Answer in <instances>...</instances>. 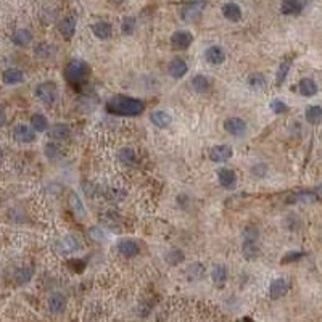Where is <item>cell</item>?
I'll return each mask as SVG.
<instances>
[{
    "instance_id": "cell-1",
    "label": "cell",
    "mask_w": 322,
    "mask_h": 322,
    "mask_svg": "<svg viewBox=\"0 0 322 322\" xmlns=\"http://www.w3.org/2000/svg\"><path fill=\"white\" fill-rule=\"evenodd\" d=\"M107 111L116 116H127V118H132V116L142 115L144 103L142 100H139V98H132V97H126V95H115L108 100Z\"/></svg>"
},
{
    "instance_id": "cell-2",
    "label": "cell",
    "mask_w": 322,
    "mask_h": 322,
    "mask_svg": "<svg viewBox=\"0 0 322 322\" xmlns=\"http://www.w3.org/2000/svg\"><path fill=\"white\" fill-rule=\"evenodd\" d=\"M260 231L255 226H247L243 229V245H242V253L245 256V260L255 261L260 256Z\"/></svg>"
},
{
    "instance_id": "cell-25",
    "label": "cell",
    "mask_w": 322,
    "mask_h": 322,
    "mask_svg": "<svg viewBox=\"0 0 322 322\" xmlns=\"http://www.w3.org/2000/svg\"><path fill=\"white\" fill-rule=\"evenodd\" d=\"M11 42L16 47H28L32 42V32L29 29H18L15 31V34L11 36Z\"/></svg>"
},
{
    "instance_id": "cell-30",
    "label": "cell",
    "mask_w": 322,
    "mask_h": 322,
    "mask_svg": "<svg viewBox=\"0 0 322 322\" xmlns=\"http://www.w3.org/2000/svg\"><path fill=\"white\" fill-rule=\"evenodd\" d=\"M13 279H15V284L16 285H26L29 280L32 279V269L31 267H20L16 269L15 274H13Z\"/></svg>"
},
{
    "instance_id": "cell-19",
    "label": "cell",
    "mask_w": 322,
    "mask_h": 322,
    "mask_svg": "<svg viewBox=\"0 0 322 322\" xmlns=\"http://www.w3.org/2000/svg\"><path fill=\"white\" fill-rule=\"evenodd\" d=\"M303 10V5L300 0H282L280 3V13L285 15V16H293L301 13Z\"/></svg>"
},
{
    "instance_id": "cell-42",
    "label": "cell",
    "mask_w": 322,
    "mask_h": 322,
    "mask_svg": "<svg viewBox=\"0 0 322 322\" xmlns=\"http://www.w3.org/2000/svg\"><path fill=\"white\" fill-rule=\"evenodd\" d=\"M269 107H271V110H272L276 115H282V113H285L287 110H289V108H287V103L282 102V100H279V98L272 100L271 103H269Z\"/></svg>"
},
{
    "instance_id": "cell-29",
    "label": "cell",
    "mask_w": 322,
    "mask_h": 322,
    "mask_svg": "<svg viewBox=\"0 0 322 322\" xmlns=\"http://www.w3.org/2000/svg\"><path fill=\"white\" fill-rule=\"evenodd\" d=\"M118 158H119V161L122 163L124 166L127 168H132V166H136V163H137V155H136V151H134L132 148H121L119 150V153H118Z\"/></svg>"
},
{
    "instance_id": "cell-46",
    "label": "cell",
    "mask_w": 322,
    "mask_h": 322,
    "mask_svg": "<svg viewBox=\"0 0 322 322\" xmlns=\"http://www.w3.org/2000/svg\"><path fill=\"white\" fill-rule=\"evenodd\" d=\"M110 2L113 3V5H119V3L122 2V0H110Z\"/></svg>"
},
{
    "instance_id": "cell-28",
    "label": "cell",
    "mask_w": 322,
    "mask_h": 322,
    "mask_svg": "<svg viewBox=\"0 0 322 322\" xmlns=\"http://www.w3.org/2000/svg\"><path fill=\"white\" fill-rule=\"evenodd\" d=\"M304 118L309 122V124H319L322 121V107L319 105H309L304 111Z\"/></svg>"
},
{
    "instance_id": "cell-40",
    "label": "cell",
    "mask_w": 322,
    "mask_h": 322,
    "mask_svg": "<svg viewBox=\"0 0 322 322\" xmlns=\"http://www.w3.org/2000/svg\"><path fill=\"white\" fill-rule=\"evenodd\" d=\"M304 256H306V253H303V251H289V253H285L282 256L280 263H282V264H290V263L300 261L301 258H304Z\"/></svg>"
},
{
    "instance_id": "cell-11",
    "label": "cell",
    "mask_w": 322,
    "mask_h": 322,
    "mask_svg": "<svg viewBox=\"0 0 322 322\" xmlns=\"http://www.w3.org/2000/svg\"><path fill=\"white\" fill-rule=\"evenodd\" d=\"M232 148L229 145H216L211 150H209V158L214 163H226L232 158Z\"/></svg>"
},
{
    "instance_id": "cell-32",
    "label": "cell",
    "mask_w": 322,
    "mask_h": 322,
    "mask_svg": "<svg viewBox=\"0 0 322 322\" xmlns=\"http://www.w3.org/2000/svg\"><path fill=\"white\" fill-rule=\"evenodd\" d=\"M192 87L197 93H205L209 89V79L203 74H197L195 78L192 79Z\"/></svg>"
},
{
    "instance_id": "cell-17",
    "label": "cell",
    "mask_w": 322,
    "mask_h": 322,
    "mask_svg": "<svg viewBox=\"0 0 322 322\" xmlns=\"http://www.w3.org/2000/svg\"><path fill=\"white\" fill-rule=\"evenodd\" d=\"M3 84L7 86H15V84H21L25 81V74H23L21 69L18 68H7L2 74Z\"/></svg>"
},
{
    "instance_id": "cell-45",
    "label": "cell",
    "mask_w": 322,
    "mask_h": 322,
    "mask_svg": "<svg viewBox=\"0 0 322 322\" xmlns=\"http://www.w3.org/2000/svg\"><path fill=\"white\" fill-rule=\"evenodd\" d=\"M316 193H318L319 197H322V184H319L318 187H316V190H314Z\"/></svg>"
},
{
    "instance_id": "cell-14",
    "label": "cell",
    "mask_w": 322,
    "mask_h": 322,
    "mask_svg": "<svg viewBox=\"0 0 322 322\" xmlns=\"http://www.w3.org/2000/svg\"><path fill=\"white\" fill-rule=\"evenodd\" d=\"M205 58H206V61L209 64H214V66H218V64L224 63L226 54H224V50H222L221 47L211 45V47H208L206 52H205Z\"/></svg>"
},
{
    "instance_id": "cell-38",
    "label": "cell",
    "mask_w": 322,
    "mask_h": 322,
    "mask_svg": "<svg viewBox=\"0 0 322 322\" xmlns=\"http://www.w3.org/2000/svg\"><path fill=\"white\" fill-rule=\"evenodd\" d=\"M290 68H292V60H285L284 63H280L277 74H276V84L277 86H282V83L287 79V74H289Z\"/></svg>"
},
{
    "instance_id": "cell-35",
    "label": "cell",
    "mask_w": 322,
    "mask_h": 322,
    "mask_svg": "<svg viewBox=\"0 0 322 322\" xmlns=\"http://www.w3.org/2000/svg\"><path fill=\"white\" fill-rule=\"evenodd\" d=\"M44 153H45V156L49 158L50 161H58V160H61V156H63L61 148L58 147L57 144H52V142H49V144L45 145Z\"/></svg>"
},
{
    "instance_id": "cell-27",
    "label": "cell",
    "mask_w": 322,
    "mask_h": 322,
    "mask_svg": "<svg viewBox=\"0 0 322 322\" xmlns=\"http://www.w3.org/2000/svg\"><path fill=\"white\" fill-rule=\"evenodd\" d=\"M150 119L156 127H160V129H165V127H168L169 124H171V116H169L166 111H163V110L153 111V113L150 115Z\"/></svg>"
},
{
    "instance_id": "cell-47",
    "label": "cell",
    "mask_w": 322,
    "mask_h": 322,
    "mask_svg": "<svg viewBox=\"0 0 322 322\" xmlns=\"http://www.w3.org/2000/svg\"><path fill=\"white\" fill-rule=\"evenodd\" d=\"M238 322H253L250 318H245V319H242V321H238Z\"/></svg>"
},
{
    "instance_id": "cell-4",
    "label": "cell",
    "mask_w": 322,
    "mask_h": 322,
    "mask_svg": "<svg viewBox=\"0 0 322 322\" xmlns=\"http://www.w3.org/2000/svg\"><path fill=\"white\" fill-rule=\"evenodd\" d=\"M58 97V87L54 81H45L36 87V98L44 105H54Z\"/></svg>"
},
{
    "instance_id": "cell-5",
    "label": "cell",
    "mask_w": 322,
    "mask_h": 322,
    "mask_svg": "<svg viewBox=\"0 0 322 322\" xmlns=\"http://www.w3.org/2000/svg\"><path fill=\"white\" fill-rule=\"evenodd\" d=\"M11 136L20 144H32L36 140V131L26 124H16L11 129Z\"/></svg>"
},
{
    "instance_id": "cell-23",
    "label": "cell",
    "mask_w": 322,
    "mask_h": 322,
    "mask_svg": "<svg viewBox=\"0 0 322 322\" xmlns=\"http://www.w3.org/2000/svg\"><path fill=\"white\" fill-rule=\"evenodd\" d=\"M55 54H57V49L49 42H40L34 47V55L37 58H42V60H50V58L55 57Z\"/></svg>"
},
{
    "instance_id": "cell-44",
    "label": "cell",
    "mask_w": 322,
    "mask_h": 322,
    "mask_svg": "<svg viewBox=\"0 0 322 322\" xmlns=\"http://www.w3.org/2000/svg\"><path fill=\"white\" fill-rule=\"evenodd\" d=\"M89 234L92 235V238L97 240V242H102V240L105 238V234H103V231L100 229V227H92V229L89 231Z\"/></svg>"
},
{
    "instance_id": "cell-10",
    "label": "cell",
    "mask_w": 322,
    "mask_h": 322,
    "mask_svg": "<svg viewBox=\"0 0 322 322\" xmlns=\"http://www.w3.org/2000/svg\"><path fill=\"white\" fill-rule=\"evenodd\" d=\"M289 280L287 279H276L272 280L271 285H269V296H271V300H279V298H282L287 292H289Z\"/></svg>"
},
{
    "instance_id": "cell-24",
    "label": "cell",
    "mask_w": 322,
    "mask_h": 322,
    "mask_svg": "<svg viewBox=\"0 0 322 322\" xmlns=\"http://www.w3.org/2000/svg\"><path fill=\"white\" fill-rule=\"evenodd\" d=\"M71 134V129L68 124H63V122H57V124H52L49 129V136L55 140H64L69 137Z\"/></svg>"
},
{
    "instance_id": "cell-9",
    "label": "cell",
    "mask_w": 322,
    "mask_h": 322,
    "mask_svg": "<svg viewBox=\"0 0 322 322\" xmlns=\"http://www.w3.org/2000/svg\"><path fill=\"white\" fill-rule=\"evenodd\" d=\"M192 42H193V36L189 31H176L171 36V45L176 50L189 49Z\"/></svg>"
},
{
    "instance_id": "cell-39",
    "label": "cell",
    "mask_w": 322,
    "mask_h": 322,
    "mask_svg": "<svg viewBox=\"0 0 322 322\" xmlns=\"http://www.w3.org/2000/svg\"><path fill=\"white\" fill-rule=\"evenodd\" d=\"M184 251H180L179 248H171L166 253V261L169 263V264H179V263H182L184 261Z\"/></svg>"
},
{
    "instance_id": "cell-33",
    "label": "cell",
    "mask_w": 322,
    "mask_h": 322,
    "mask_svg": "<svg viewBox=\"0 0 322 322\" xmlns=\"http://www.w3.org/2000/svg\"><path fill=\"white\" fill-rule=\"evenodd\" d=\"M31 126H32V129H34L36 132H44V131H47V129H50V127H49V119H47L45 116L40 115V113L32 115Z\"/></svg>"
},
{
    "instance_id": "cell-13",
    "label": "cell",
    "mask_w": 322,
    "mask_h": 322,
    "mask_svg": "<svg viewBox=\"0 0 322 322\" xmlns=\"http://www.w3.org/2000/svg\"><path fill=\"white\" fill-rule=\"evenodd\" d=\"M218 179L224 189H234L237 184V174L229 168H221L218 171Z\"/></svg>"
},
{
    "instance_id": "cell-6",
    "label": "cell",
    "mask_w": 322,
    "mask_h": 322,
    "mask_svg": "<svg viewBox=\"0 0 322 322\" xmlns=\"http://www.w3.org/2000/svg\"><path fill=\"white\" fill-rule=\"evenodd\" d=\"M118 251L126 258V260H132V258L139 256L140 245L137 240H134V238H122L118 242Z\"/></svg>"
},
{
    "instance_id": "cell-34",
    "label": "cell",
    "mask_w": 322,
    "mask_h": 322,
    "mask_svg": "<svg viewBox=\"0 0 322 322\" xmlns=\"http://www.w3.org/2000/svg\"><path fill=\"white\" fill-rule=\"evenodd\" d=\"M247 83H248V86L251 87V89L261 90V89H264V87H266V78L261 73H251L248 76Z\"/></svg>"
},
{
    "instance_id": "cell-12",
    "label": "cell",
    "mask_w": 322,
    "mask_h": 322,
    "mask_svg": "<svg viewBox=\"0 0 322 322\" xmlns=\"http://www.w3.org/2000/svg\"><path fill=\"white\" fill-rule=\"evenodd\" d=\"M187 71H189V66H187V63L182 60V58H174V60L169 63V66H168V73L174 79L184 78V76L187 74Z\"/></svg>"
},
{
    "instance_id": "cell-36",
    "label": "cell",
    "mask_w": 322,
    "mask_h": 322,
    "mask_svg": "<svg viewBox=\"0 0 322 322\" xmlns=\"http://www.w3.org/2000/svg\"><path fill=\"white\" fill-rule=\"evenodd\" d=\"M60 247L63 251H76L83 247V245H81V242L74 235H64V238L60 242Z\"/></svg>"
},
{
    "instance_id": "cell-31",
    "label": "cell",
    "mask_w": 322,
    "mask_h": 322,
    "mask_svg": "<svg viewBox=\"0 0 322 322\" xmlns=\"http://www.w3.org/2000/svg\"><path fill=\"white\" fill-rule=\"evenodd\" d=\"M319 198V195L316 192H308V190H304V192H298L293 195V198H290L289 202L292 203H314L316 200Z\"/></svg>"
},
{
    "instance_id": "cell-37",
    "label": "cell",
    "mask_w": 322,
    "mask_h": 322,
    "mask_svg": "<svg viewBox=\"0 0 322 322\" xmlns=\"http://www.w3.org/2000/svg\"><path fill=\"white\" fill-rule=\"evenodd\" d=\"M187 276H189V279L193 280V282H195V280L203 279V276H205L203 264H200V263H193V264H190L189 269H187Z\"/></svg>"
},
{
    "instance_id": "cell-15",
    "label": "cell",
    "mask_w": 322,
    "mask_h": 322,
    "mask_svg": "<svg viewBox=\"0 0 322 322\" xmlns=\"http://www.w3.org/2000/svg\"><path fill=\"white\" fill-rule=\"evenodd\" d=\"M58 29H60V34L64 39L71 40L73 36H74V32H76V16L74 15H68L66 18L61 20Z\"/></svg>"
},
{
    "instance_id": "cell-8",
    "label": "cell",
    "mask_w": 322,
    "mask_h": 322,
    "mask_svg": "<svg viewBox=\"0 0 322 322\" xmlns=\"http://www.w3.org/2000/svg\"><path fill=\"white\" fill-rule=\"evenodd\" d=\"M224 129H226V132L231 134V136L238 137L247 131V122L242 118H238V116H232V118H227L224 121Z\"/></svg>"
},
{
    "instance_id": "cell-43",
    "label": "cell",
    "mask_w": 322,
    "mask_h": 322,
    "mask_svg": "<svg viewBox=\"0 0 322 322\" xmlns=\"http://www.w3.org/2000/svg\"><path fill=\"white\" fill-rule=\"evenodd\" d=\"M266 171H267V166L266 165H255L251 168V173L253 176H258V177H263V176H266Z\"/></svg>"
},
{
    "instance_id": "cell-21",
    "label": "cell",
    "mask_w": 322,
    "mask_h": 322,
    "mask_svg": "<svg viewBox=\"0 0 322 322\" xmlns=\"http://www.w3.org/2000/svg\"><path fill=\"white\" fill-rule=\"evenodd\" d=\"M68 203H69V208L73 209V213L76 214V218H79V219H84L86 218V206H84V203L83 200L76 195L74 192L69 193V198H68Z\"/></svg>"
},
{
    "instance_id": "cell-20",
    "label": "cell",
    "mask_w": 322,
    "mask_h": 322,
    "mask_svg": "<svg viewBox=\"0 0 322 322\" xmlns=\"http://www.w3.org/2000/svg\"><path fill=\"white\" fill-rule=\"evenodd\" d=\"M298 90L303 97H314L316 93H318L319 87L316 84V81L311 79V78H303L300 81V84H298Z\"/></svg>"
},
{
    "instance_id": "cell-22",
    "label": "cell",
    "mask_w": 322,
    "mask_h": 322,
    "mask_svg": "<svg viewBox=\"0 0 322 322\" xmlns=\"http://www.w3.org/2000/svg\"><path fill=\"white\" fill-rule=\"evenodd\" d=\"M222 15H224L226 20H229L232 23H237V21L242 20V8H240L237 3L229 2V3H226L224 7H222Z\"/></svg>"
},
{
    "instance_id": "cell-18",
    "label": "cell",
    "mask_w": 322,
    "mask_h": 322,
    "mask_svg": "<svg viewBox=\"0 0 322 322\" xmlns=\"http://www.w3.org/2000/svg\"><path fill=\"white\" fill-rule=\"evenodd\" d=\"M227 267L224 266V264H216V266H213V269H211V280H213V284L218 287V289H222V287L226 285V282H227Z\"/></svg>"
},
{
    "instance_id": "cell-16",
    "label": "cell",
    "mask_w": 322,
    "mask_h": 322,
    "mask_svg": "<svg viewBox=\"0 0 322 322\" xmlns=\"http://www.w3.org/2000/svg\"><path fill=\"white\" fill-rule=\"evenodd\" d=\"M92 32L97 39L108 40L111 37V34H113V28H111L108 21H97L92 25Z\"/></svg>"
},
{
    "instance_id": "cell-26",
    "label": "cell",
    "mask_w": 322,
    "mask_h": 322,
    "mask_svg": "<svg viewBox=\"0 0 322 322\" xmlns=\"http://www.w3.org/2000/svg\"><path fill=\"white\" fill-rule=\"evenodd\" d=\"M66 308V298L61 293H52L49 298V309L54 314H60Z\"/></svg>"
},
{
    "instance_id": "cell-41",
    "label": "cell",
    "mask_w": 322,
    "mask_h": 322,
    "mask_svg": "<svg viewBox=\"0 0 322 322\" xmlns=\"http://www.w3.org/2000/svg\"><path fill=\"white\" fill-rule=\"evenodd\" d=\"M136 29V18L134 16H127V18L122 20V25H121V31L124 36H129V34L134 32Z\"/></svg>"
},
{
    "instance_id": "cell-7",
    "label": "cell",
    "mask_w": 322,
    "mask_h": 322,
    "mask_svg": "<svg viewBox=\"0 0 322 322\" xmlns=\"http://www.w3.org/2000/svg\"><path fill=\"white\" fill-rule=\"evenodd\" d=\"M206 5V0H193L182 8V18L185 21H193L202 15V11Z\"/></svg>"
},
{
    "instance_id": "cell-3",
    "label": "cell",
    "mask_w": 322,
    "mask_h": 322,
    "mask_svg": "<svg viewBox=\"0 0 322 322\" xmlns=\"http://www.w3.org/2000/svg\"><path fill=\"white\" fill-rule=\"evenodd\" d=\"M89 74H90L89 64L83 60H78V58H76V60H71L66 64V68H64V78H66L69 84L83 83Z\"/></svg>"
}]
</instances>
